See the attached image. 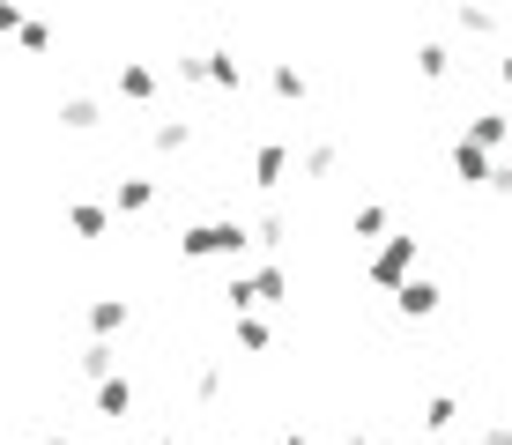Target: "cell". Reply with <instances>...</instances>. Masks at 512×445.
Returning <instances> with one entry per match:
<instances>
[{
	"mask_svg": "<svg viewBox=\"0 0 512 445\" xmlns=\"http://www.w3.org/2000/svg\"><path fill=\"white\" fill-rule=\"evenodd\" d=\"M245 245H253V223H238V216H208V223L179 230L186 260H245Z\"/></svg>",
	"mask_w": 512,
	"mask_h": 445,
	"instance_id": "6da1fadb",
	"label": "cell"
},
{
	"mask_svg": "<svg viewBox=\"0 0 512 445\" xmlns=\"http://www.w3.org/2000/svg\"><path fill=\"white\" fill-rule=\"evenodd\" d=\"M364 275H372L379 290H394V297H401V290H409V282H416V230H401V238H386V245H379V260L364 267Z\"/></svg>",
	"mask_w": 512,
	"mask_h": 445,
	"instance_id": "7a4b0ae2",
	"label": "cell"
},
{
	"mask_svg": "<svg viewBox=\"0 0 512 445\" xmlns=\"http://www.w3.org/2000/svg\"><path fill=\"white\" fill-rule=\"evenodd\" d=\"M453 178H461V186H498V164H490V149L483 141H453Z\"/></svg>",
	"mask_w": 512,
	"mask_h": 445,
	"instance_id": "3957f363",
	"label": "cell"
},
{
	"mask_svg": "<svg viewBox=\"0 0 512 445\" xmlns=\"http://www.w3.org/2000/svg\"><path fill=\"white\" fill-rule=\"evenodd\" d=\"M394 305H401V319H431L438 305H446V290H438V282H423V275H416V282H409V290H401V297H394Z\"/></svg>",
	"mask_w": 512,
	"mask_h": 445,
	"instance_id": "277c9868",
	"label": "cell"
},
{
	"mask_svg": "<svg viewBox=\"0 0 512 445\" xmlns=\"http://www.w3.org/2000/svg\"><path fill=\"white\" fill-rule=\"evenodd\" d=\"M97 416L104 423H127L134 416V379H104L97 386Z\"/></svg>",
	"mask_w": 512,
	"mask_h": 445,
	"instance_id": "5b68a950",
	"label": "cell"
},
{
	"mask_svg": "<svg viewBox=\"0 0 512 445\" xmlns=\"http://www.w3.org/2000/svg\"><path fill=\"white\" fill-rule=\"evenodd\" d=\"M112 208H119V216H141V208H156V178H119V186H112Z\"/></svg>",
	"mask_w": 512,
	"mask_h": 445,
	"instance_id": "8992f818",
	"label": "cell"
},
{
	"mask_svg": "<svg viewBox=\"0 0 512 445\" xmlns=\"http://www.w3.org/2000/svg\"><path fill=\"white\" fill-rule=\"evenodd\" d=\"M282 171H290V149H282V141H268V149L253 156V186H260V193H275V186H282Z\"/></svg>",
	"mask_w": 512,
	"mask_h": 445,
	"instance_id": "52a82bcc",
	"label": "cell"
},
{
	"mask_svg": "<svg viewBox=\"0 0 512 445\" xmlns=\"http://www.w3.org/2000/svg\"><path fill=\"white\" fill-rule=\"evenodd\" d=\"M208 89H223V97H238V89H245L238 52H208Z\"/></svg>",
	"mask_w": 512,
	"mask_h": 445,
	"instance_id": "ba28073f",
	"label": "cell"
},
{
	"mask_svg": "<svg viewBox=\"0 0 512 445\" xmlns=\"http://www.w3.org/2000/svg\"><path fill=\"white\" fill-rule=\"evenodd\" d=\"M67 230H75V238H104V230H112V208L75 201V208H67Z\"/></svg>",
	"mask_w": 512,
	"mask_h": 445,
	"instance_id": "9c48e42d",
	"label": "cell"
},
{
	"mask_svg": "<svg viewBox=\"0 0 512 445\" xmlns=\"http://www.w3.org/2000/svg\"><path fill=\"white\" fill-rule=\"evenodd\" d=\"M453 423H461V401H453V394H431V401H423V431H431V438H446Z\"/></svg>",
	"mask_w": 512,
	"mask_h": 445,
	"instance_id": "30bf717a",
	"label": "cell"
},
{
	"mask_svg": "<svg viewBox=\"0 0 512 445\" xmlns=\"http://www.w3.org/2000/svg\"><path fill=\"white\" fill-rule=\"evenodd\" d=\"M90 327H97V342H112V334L127 327V297H97V305H90Z\"/></svg>",
	"mask_w": 512,
	"mask_h": 445,
	"instance_id": "8fae6325",
	"label": "cell"
},
{
	"mask_svg": "<svg viewBox=\"0 0 512 445\" xmlns=\"http://www.w3.org/2000/svg\"><path fill=\"white\" fill-rule=\"evenodd\" d=\"M82 379H97V386L119 379V349L112 342H90V349H82Z\"/></svg>",
	"mask_w": 512,
	"mask_h": 445,
	"instance_id": "7c38bea8",
	"label": "cell"
},
{
	"mask_svg": "<svg viewBox=\"0 0 512 445\" xmlns=\"http://www.w3.org/2000/svg\"><path fill=\"white\" fill-rule=\"evenodd\" d=\"M119 97H127V104H149V97H156V75H149L141 60H127V67H119Z\"/></svg>",
	"mask_w": 512,
	"mask_h": 445,
	"instance_id": "4fadbf2b",
	"label": "cell"
},
{
	"mask_svg": "<svg viewBox=\"0 0 512 445\" xmlns=\"http://www.w3.org/2000/svg\"><path fill=\"white\" fill-rule=\"evenodd\" d=\"M60 127L67 134H90L97 127V97H60Z\"/></svg>",
	"mask_w": 512,
	"mask_h": 445,
	"instance_id": "5bb4252c",
	"label": "cell"
},
{
	"mask_svg": "<svg viewBox=\"0 0 512 445\" xmlns=\"http://www.w3.org/2000/svg\"><path fill=\"white\" fill-rule=\"evenodd\" d=\"M186 141H193V127H186V119H164V127H149V149H156V156H179Z\"/></svg>",
	"mask_w": 512,
	"mask_h": 445,
	"instance_id": "9a60e30c",
	"label": "cell"
},
{
	"mask_svg": "<svg viewBox=\"0 0 512 445\" xmlns=\"http://www.w3.org/2000/svg\"><path fill=\"white\" fill-rule=\"evenodd\" d=\"M282 297H290V275H282V267H260L253 275V305H282Z\"/></svg>",
	"mask_w": 512,
	"mask_h": 445,
	"instance_id": "2e32d148",
	"label": "cell"
},
{
	"mask_svg": "<svg viewBox=\"0 0 512 445\" xmlns=\"http://www.w3.org/2000/svg\"><path fill=\"white\" fill-rule=\"evenodd\" d=\"M268 89H275L282 104H297V97H305V75H297L290 60H275V67H268Z\"/></svg>",
	"mask_w": 512,
	"mask_h": 445,
	"instance_id": "e0dca14e",
	"label": "cell"
},
{
	"mask_svg": "<svg viewBox=\"0 0 512 445\" xmlns=\"http://www.w3.org/2000/svg\"><path fill=\"white\" fill-rule=\"evenodd\" d=\"M505 127H512L505 112H475V119H468V141H483V149H498V141H505Z\"/></svg>",
	"mask_w": 512,
	"mask_h": 445,
	"instance_id": "ac0fdd59",
	"label": "cell"
},
{
	"mask_svg": "<svg viewBox=\"0 0 512 445\" xmlns=\"http://www.w3.org/2000/svg\"><path fill=\"white\" fill-rule=\"evenodd\" d=\"M416 75L446 82V75H453V52H446V45H416Z\"/></svg>",
	"mask_w": 512,
	"mask_h": 445,
	"instance_id": "d6986e66",
	"label": "cell"
},
{
	"mask_svg": "<svg viewBox=\"0 0 512 445\" xmlns=\"http://www.w3.org/2000/svg\"><path fill=\"white\" fill-rule=\"evenodd\" d=\"M453 30H468V38H490V30H498V15H490V8H461V15H453Z\"/></svg>",
	"mask_w": 512,
	"mask_h": 445,
	"instance_id": "ffe728a7",
	"label": "cell"
},
{
	"mask_svg": "<svg viewBox=\"0 0 512 445\" xmlns=\"http://www.w3.org/2000/svg\"><path fill=\"white\" fill-rule=\"evenodd\" d=\"M282 238H290V216H260L253 223V245H282Z\"/></svg>",
	"mask_w": 512,
	"mask_h": 445,
	"instance_id": "44dd1931",
	"label": "cell"
},
{
	"mask_svg": "<svg viewBox=\"0 0 512 445\" xmlns=\"http://www.w3.org/2000/svg\"><path fill=\"white\" fill-rule=\"evenodd\" d=\"M238 349L260 356V349H268V327H260V319H238Z\"/></svg>",
	"mask_w": 512,
	"mask_h": 445,
	"instance_id": "7402d4cb",
	"label": "cell"
},
{
	"mask_svg": "<svg viewBox=\"0 0 512 445\" xmlns=\"http://www.w3.org/2000/svg\"><path fill=\"white\" fill-rule=\"evenodd\" d=\"M305 171H312V178L334 171V141H312V149H305Z\"/></svg>",
	"mask_w": 512,
	"mask_h": 445,
	"instance_id": "603a6c76",
	"label": "cell"
},
{
	"mask_svg": "<svg viewBox=\"0 0 512 445\" xmlns=\"http://www.w3.org/2000/svg\"><path fill=\"white\" fill-rule=\"evenodd\" d=\"M386 230V208H357V238H379Z\"/></svg>",
	"mask_w": 512,
	"mask_h": 445,
	"instance_id": "cb8c5ba5",
	"label": "cell"
},
{
	"mask_svg": "<svg viewBox=\"0 0 512 445\" xmlns=\"http://www.w3.org/2000/svg\"><path fill=\"white\" fill-rule=\"evenodd\" d=\"M475 445H512V423H483V431H475Z\"/></svg>",
	"mask_w": 512,
	"mask_h": 445,
	"instance_id": "d4e9b609",
	"label": "cell"
},
{
	"mask_svg": "<svg viewBox=\"0 0 512 445\" xmlns=\"http://www.w3.org/2000/svg\"><path fill=\"white\" fill-rule=\"evenodd\" d=\"M498 82H505V89H512V52H505V60H498Z\"/></svg>",
	"mask_w": 512,
	"mask_h": 445,
	"instance_id": "484cf974",
	"label": "cell"
},
{
	"mask_svg": "<svg viewBox=\"0 0 512 445\" xmlns=\"http://www.w3.org/2000/svg\"><path fill=\"white\" fill-rule=\"evenodd\" d=\"M30 445H67V438H60V431H38V438H30Z\"/></svg>",
	"mask_w": 512,
	"mask_h": 445,
	"instance_id": "4316f807",
	"label": "cell"
},
{
	"mask_svg": "<svg viewBox=\"0 0 512 445\" xmlns=\"http://www.w3.org/2000/svg\"><path fill=\"white\" fill-rule=\"evenodd\" d=\"M342 445H372V431H349V438H342Z\"/></svg>",
	"mask_w": 512,
	"mask_h": 445,
	"instance_id": "83f0119b",
	"label": "cell"
},
{
	"mask_svg": "<svg viewBox=\"0 0 512 445\" xmlns=\"http://www.w3.org/2000/svg\"><path fill=\"white\" fill-rule=\"evenodd\" d=\"M282 445H312V438H305V431H290V438H282Z\"/></svg>",
	"mask_w": 512,
	"mask_h": 445,
	"instance_id": "f1b7e54d",
	"label": "cell"
},
{
	"mask_svg": "<svg viewBox=\"0 0 512 445\" xmlns=\"http://www.w3.org/2000/svg\"><path fill=\"white\" fill-rule=\"evenodd\" d=\"M156 445H179V438H156Z\"/></svg>",
	"mask_w": 512,
	"mask_h": 445,
	"instance_id": "f546056e",
	"label": "cell"
}]
</instances>
